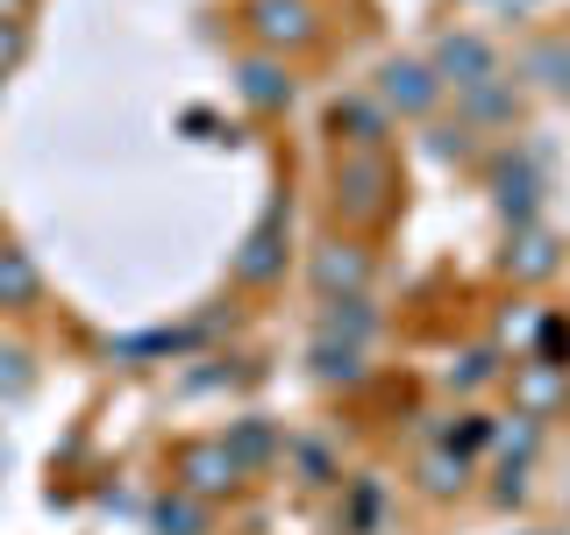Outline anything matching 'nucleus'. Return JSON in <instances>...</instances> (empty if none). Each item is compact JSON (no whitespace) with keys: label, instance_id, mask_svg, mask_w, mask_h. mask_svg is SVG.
Masks as SVG:
<instances>
[{"label":"nucleus","instance_id":"7","mask_svg":"<svg viewBox=\"0 0 570 535\" xmlns=\"http://www.w3.org/2000/svg\"><path fill=\"white\" fill-rule=\"evenodd\" d=\"M278 272H285V222L264 214V222L243 236V250H236V285H272Z\"/></svg>","mask_w":570,"mask_h":535},{"label":"nucleus","instance_id":"4","mask_svg":"<svg viewBox=\"0 0 570 535\" xmlns=\"http://www.w3.org/2000/svg\"><path fill=\"white\" fill-rule=\"evenodd\" d=\"M171 471H178V493L207 499V507H214L222 493H236V486H243V457L228 450V436H222V442H186Z\"/></svg>","mask_w":570,"mask_h":535},{"label":"nucleus","instance_id":"10","mask_svg":"<svg viewBox=\"0 0 570 535\" xmlns=\"http://www.w3.org/2000/svg\"><path fill=\"white\" fill-rule=\"evenodd\" d=\"M150 528H157V535H214V507L171 486V493L150 507Z\"/></svg>","mask_w":570,"mask_h":535},{"label":"nucleus","instance_id":"9","mask_svg":"<svg viewBox=\"0 0 570 535\" xmlns=\"http://www.w3.org/2000/svg\"><path fill=\"white\" fill-rule=\"evenodd\" d=\"M36 300H43V272L29 264V250L0 243V308H8V314H29Z\"/></svg>","mask_w":570,"mask_h":535},{"label":"nucleus","instance_id":"18","mask_svg":"<svg viewBox=\"0 0 570 535\" xmlns=\"http://www.w3.org/2000/svg\"><path fill=\"white\" fill-rule=\"evenodd\" d=\"M22 50H29V43H22V22H0V79L22 65Z\"/></svg>","mask_w":570,"mask_h":535},{"label":"nucleus","instance_id":"16","mask_svg":"<svg viewBox=\"0 0 570 535\" xmlns=\"http://www.w3.org/2000/svg\"><path fill=\"white\" fill-rule=\"evenodd\" d=\"M36 379V364H29V350H0V392H8V400H14V392H22Z\"/></svg>","mask_w":570,"mask_h":535},{"label":"nucleus","instance_id":"6","mask_svg":"<svg viewBox=\"0 0 570 535\" xmlns=\"http://www.w3.org/2000/svg\"><path fill=\"white\" fill-rule=\"evenodd\" d=\"M236 94L257 107V115H278V107H293V71H285V58L257 50V58L236 65Z\"/></svg>","mask_w":570,"mask_h":535},{"label":"nucleus","instance_id":"13","mask_svg":"<svg viewBox=\"0 0 570 535\" xmlns=\"http://www.w3.org/2000/svg\"><path fill=\"white\" fill-rule=\"evenodd\" d=\"M528 79H542L549 94L570 100V36H542V43L528 50Z\"/></svg>","mask_w":570,"mask_h":535},{"label":"nucleus","instance_id":"14","mask_svg":"<svg viewBox=\"0 0 570 535\" xmlns=\"http://www.w3.org/2000/svg\"><path fill=\"white\" fill-rule=\"evenodd\" d=\"M507 272H521V279H549L557 272V243L542 236V228H528L521 243H513V257H507Z\"/></svg>","mask_w":570,"mask_h":535},{"label":"nucleus","instance_id":"11","mask_svg":"<svg viewBox=\"0 0 570 535\" xmlns=\"http://www.w3.org/2000/svg\"><path fill=\"white\" fill-rule=\"evenodd\" d=\"M335 143H343V150H385V107L343 100L335 107Z\"/></svg>","mask_w":570,"mask_h":535},{"label":"nucleus","instance_id":"12","mask_svg":"<svg viewBox=\"0 0 570 535\" xmlns=\"http://www.w3.org/2000/svg\"><path fill=\"white\" fill-rule=\"evenodd\" d=\"M314 379L321 386H356L364 379V350L343 343V335H314Z\"/></svg>","mask_w":570,"mask_h":535},{"label":"nucleus","instance_id":"19","mask_svg":"<svg viewBox=\"0 0 570 535\" xmlns=\"http://www.w3.org/2000/svg\"><path fill=\"white\" fill-rule=\"evenodd\" d=\"M521 392L542 407V400H557V392H563V379H557V371H521Z\"/></svg>","mask_w":570,"mask_h":535},{"label":"nucleus","instance_id":"2","mask_svg":"<svg viewBox=\"0 0 570 535\" xmlns=\"http://www.w3.org/2000/svg\"><path fill=\"white\" fill-rule=\"evenodd\" d=\"M243 29L257 36L272 58H285V50L321 43V8L314 0H243Z\"/></svg>","mask_w":570,"mask_h":535},{"label":"nucleus","instance_id":"5","mask_svg":"<svg viewBox=\"0 0 570 535\" xmlns=\"http://www.w3.org/2000/svg\"><path fill=\"white\" fill-rule=\"evenodd\" d=\"M379 107L385 115H406V121H428L442 107V79H435V65H421V58H392L379 71Z\"/></svg>","mask_w":570,"mask_h":535},{"label":"nucleus","instance_id":"1","mask_svg":"<svg viewBox=\"0 0 570 535\" xmlns=\"http://www.w3.org/2000/svg\"><path fill=\"white\" fill-rule=\"evenodd\" d=\"M328 201L350 228H379L400 214V165L392 150H335L328 165Z\"/></svg>","mask_w":570,"mask_h":535},{"label":"nucleus","instance_id":"8","mask_svg":"<svg viewBox=\"0 0 570 535\" xmlns=\"http://www.w3.org/2000/svg\"><path fill=\"white\" fill-rule=\"evenodd\" d=\"M435 79H442V86H463V94H471V86L499 79V65H492V50L478 43V36H450V43L435 50Z\"/></svg>","mask_w":570,"mask_h":535},{"label":"nucleus","instance_id":"15","mask_svg":"<svg viewBox=\"0 0 570 535\" xmlns=\"http://www.w3.org/2000/svg\"><path fill=\"white\" fill-rule=\"evenodd\" d=\"M471 115H478V121H513V94H507L499 79L471 86Z\"/></svg>","mask_w":570,"mask_h":535},{"label":"nucleus","instance_id":"17","mask_svg":"<svg viewBox=\"0 0 570 535\" xmlns=\"http://www.w3.org/2000/svg\"><path fill=\"white\" fill-rule=\"evenodd\" d=\"M463 486V457H435L428 464V493H456Z\"/></svg>","mask_w":570,"mask_h":535},{"label":"nucleus","instance_id":"20","mask_svg":"<svg viewBox=\"0 0 570 535\" xmlns=\"http://www.w3.org/2000/svg\"><path fill=\"white\" fill-rule=\"evenodd\" d=\"M22 8L29 0H0V22H22Z\"/></svg>","mask_w":570,"mask_h":535},{"label":"nucleus","instance_id":"3","mask_svg":"<svg viewBox=\"0 0 570 535\" xmlns=\"http://www.w3.org/2000/svg\"><path fill=\"white\" fill-rule=\"evenodd\" d=\"M307 279L321 300H356V293H371V250L356 236H328L307 257Z\"/></svg>","mask_w":570,"mask_h":535}]
</instances>
